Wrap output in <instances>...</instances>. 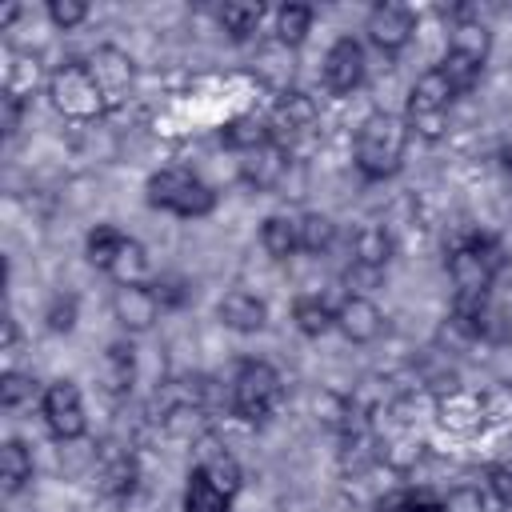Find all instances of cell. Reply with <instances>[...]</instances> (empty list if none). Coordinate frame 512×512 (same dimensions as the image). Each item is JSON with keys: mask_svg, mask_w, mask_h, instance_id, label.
<instances>
[{"mask_svg": "<svg viewBox=\"0 0 512 512\" xmlns=\"http://www.w3.org/2000/svg\"><path fill=\"white\" fill-rule=\"evenodd\" d=\"M500 512H512V504H500Z\"/></svg>", "mask_w": 512, "mask_h": 512, "instance_id": "cell-43", "label": "cell"}, {"mask_svg": "<svg viewBox=\"0 0 512 512\" xmlns=\"http://www.w3.org/2000/svg\"><path fill=\"white\" fill-rule=\"evenodd\" d=\"M160 296H156V288L152 284H120L116 292H112V316H116V324L128 332V336H140V332H148L156 320H160Z\"/></svg>", "mask_w": 512, "mask_h": 512, "instance_id": "cell-11", "label": "cell"}, {"mask_svg": "<svg viewBox=\"0 0 512 512\" xmlns=\"http://www.w3.org/2000/svg\"><path fill=\"white\" fill-rule=\"evenodd\" d=\"M296 232H300V252H308V256H324L336 244V224L324 212L296 216Z\"/></svg>", "mask_w": 512, "mask_h": 512, "instance_id": "cell-28", "label": "cell"}, {"mask_svg": "<svg viewBox=\"0 0 512 512\" xmlns=\"http://www.w3.org/2000/svg\"><path fill=\"white\" fill-rule=\"evenodd\" d=\"M364 32L380 52H400L416 32V12L404 4H376L364 20Z\"/></svg>", "mask_w": 512, "mask_h": 512, "instance_id": "cell-13", "label": "cell"}, {"mask_svg": "<svg viewBox=\"0 0 512 512\" xmlns=\"http://www.w3.org/2000/svg\"><path fill=\"white\" fill-rule=\"evenodd\" d=\"M260 244H264V252H268L272 260H288L292 252H300L296 220H292V216H284V212L268 216V220H264V228H260Z\"/></svg>", "mask_w": 512, "mask_h": 512, "instance_id": "cell-25", "label": "cell"}, {"mask_svg": "<svg viewBox=\"0 0 512 512\" xmlns=\"http://www.w3.org/2000/svg\"><path fill=\"white\" fill-rule=\"evenodd\" d=\"M436 412H440V424H448L452 432H472V428L484 424V400L472 396V392H460V388L448 392L436 404Z\"/></svg>", "mask_w": 512, "mask_h": 512, "instance_id": "cell-21", "label": "cell"}, {"mask_svg": "<svg viewBox=\"0 0 512 512\" xmlns=\"http://www.w3.org/2000/svg\"><path fill=\"white\" fill-rule=\"evenodd\" d=\"M76 316H80V300L72 292H56L44 308V324L48 332H72L76 328Z\"/></svg>", "mask_w": 512, "mask_h": 512, "instance_id": "cell-33", "label": "cell"}, {"mask_svg": "<svg viewBox=\"0 0 512 512\" xmlns=\"http://www.w3.org/2000/svg\"><path fill=\"white\" fill-rule=\"evenodd\" d=\"M148 204L184 220H200L216 208V192L188 168H160L148 176Z\"/></svg>", "mask_w": 512, "mask_h": 512, "instance_id": "cell-3", "label": "cell"}, {"mask_svg": "<svg viewBox=\"0 0 512 512\" xmlns=\"http://www.w3.org/2000/svg\"><path fill=\"white\" fill-rule=\"evenodd\" d=\"M444 512H488V504H484V492L480 488L460 484V488H452L444 496Z\"/></svg>", "mask_w": 512, "mask_h": 512, "instance_id": "cell-37", "label": "cell"}, {"mask_svg": "<svg viewBox=\"0 0 512 512\" xmlns=\"http://www.w3.org/2000/svg\"><path fill=\"white\" fill-rule=\"evenodd\" d=\"M448 52L452 56H464L472 64L484 68L488 52H492V32L480 24V20H456L452 24V36H448Z\"/></svg>", "mask_w": 512, "mask_h": 512, "instance_id": "cell-22", "label": "cell"}, {"mask_svg": "<svg viewBox=\"0 0 512 512\" xmlns=\"http://www.w3.org/2000/svg\"><path fill=\"white\" fill-rule=\"evenodd\" d=\"M228 508H232V496L220 492L200 468H192L184 488V512H228Z\"/></svg>", "mask_w": 512, "mask_h": 512, "instance_id": "cell-26", "label": "cell"}, {"mask_svg": "<svg viewBox=\"0 0 512 512\" xmlns=\"http://www.w3.org/2000/svg\"><path fill=\"white\" fill-rule=\"evenodd\" d=\"M292 320L304 336H324L328 328H336V308H328L320 296H300L292 304Z\"/></svg>", "mask_w": 512, "mask_h": 512, "instance_id": "cell-32", "label": "cell"}, {"mask_svg": "<svg viewBox=\"0 0 512 512\" xmlns=\"http://www.w3.org/2000/svg\"><path fill=\"white\" fill-rule=\"evenodd\" d=\"M88 72H92V80L100 84L108 108L124 104V96H128L132 84H136V60H132L124 48H116V44H100V48L88 56Z\"/></svg>", "mask_w": 512, "mask_h": 512, "instance_id": "cell-8", "label": "cell"}, {"mask_svg": "<svg viewBox=\"0 0 512 512\" xmlns=\"http://www.w3.org/2000/svg\"><path fill=\"white\" fill-rule=\"evenodd\" d=\"M284 396V380L268 360H244L232 376V412L248 424H260L276 412Z\"/></svg>", "mask_w": 512, "mask_h": 512, "instance_id": "cell-6", "label": "cell"}, {"mask_svg": "<svg viewBox=\"0 0 512 512\" xmlns=\"http://www.w3.org/2000/svg\"><path fill=\"white\" fill-rule=\"evenodd\" d=\"M32 480V448L24 440H4L0 448V488L4 496H16Z\"/></svg>", "mask_w": 512, "mask_h": 512, "instance_id": "cell-23", "label": "cell"}, {"mask_svg": "<svg viewBox=\"0 0 512 512\" xmlns=\"http://www.w3.org/2000/svg\"><path fill=\"white\" fill-rule=\"evenodd\" d=\"M312 32V8L308 4H284L276 12V44L284 48H300Z\"/></svg>", "mask_w": 512, "mask_h": 512, "instance_id": "cell-31", "label": "cell"}, {"mask_svg": "<svg viewBox=\"0 0 512 512\" xmlns=\"http://www.w3.org/2000/svg\"><path fill=\"white\" fill-rule=\"evenodd\" d=\"M364 84V48L352 36H340L324 52V88L332 96H352Z\"/></svg>", "mask_w": 512, "mask_h": 512, "instance_id": "cell-12", "label": "cell"}, {"mask_svg": "<svg viewBox=\"0 0 512 512\" xmlns=\"http://www.w3.org/2000/svg\"><path fill=\"white\" fill-rule=\"evenodd\" d=\"M440 72L448 76V84L456 88V96H464V92H472L476 84H480V64H472V60H464V56H444V64H440Z\"/></svg>", "mask_w": 512, "mask_h": 512, "instance_id": "cell-35", "label": "cell"}, {"mask_svg": "<svg viewBox=\"0 0 512 512\" xmlns=\"http://www.w3.org/2000/svg\"><path fill=\"white\" fill-rule=\"evenodd\" d=\"M388 260H392V232L384 224H360L352 236V264L384 272Z\"/></svg>", "mask_w": 512, "mask_h": 512, "instance_id": "cell-20", "label": "cell"}, {"mask_svg": "<svg viewBox=\"0 0 512 512\" xmlns=\"http://www.w3.org/2000/svg\"><path fill=\"white\" fill-rule=\"evenodd\" d=\"M316 120H320L316 100H312L308 92L284 88V92L276 96L272 112H268V132H272V140H276V144H288V140L304 136V132H308Z\"/></svg>", "mask_w": 512, "mask_h": 512, "instance_id": "cell-10", "label": "cell"}, {"mask_svg": "<svg viewBox=\"0 0 512 512\" xmlns=\"http://www.w3.org/2000/svg\"><path fill=\"white\" fill-rule=\"evenodd\" d=\"M152 288H156V296H160V304H164V308H180V304L188 300V284H184V280H176V276L156 280Z\"/></svg>", "mask_w": 512, "mask_h": 512, "instance_id": "cell-40", "label": "cell"}, {"mask_svg": "<svg viewBox=\"0 0 512 512\" xmlns=\"http://www.w3.org/2000/svg\"><path fill=\"white\" fill-rule=\"evenodd\" d=\"M124 244H128V236L116 224H96L88 232V240H84V256H88V264H96L100 272H108Z\"/></svg>", "mask_w": 512, "mask_h": 512, "instance_id": "cell-29", "label": "cell"}, {"mask_svg": "<svg viewBox=\"0 0 512 512\" xmlns=\"http://www.w3.org/2000/svg\"><path fill=\"white\" fill-rule=\"evenodd\" d=\"M148 272H152L148 248H144L140 240H132V236H128V244H124V248H120V256L112 260L108 276H112V280H116V288H120V284H148Z\"/></svg>", "mask_w": 512, "mask_h": 512, "instance_id": "cell-27", "label": "cell"}, {"mask_svg": "<svg viewBox=\"0 0 512 512\" xmlns=\"http://www.w3.org/2000/svg\"><path fill=\"white\" fill-rule=\"evenodd\" d=\"M36 396V376L28 372H16V368H4V380H0V404L12 412L20 404H28Z\"/></svg>", "mask_w": 512, "mask_h": 512, "instance_id": "cell-34", "label": "cell"}, {"mask_svg": "<svg viewBox=\"0 0 512 512\" xmlns=\"http://www.w3.org/2000/svg\"><path fill=\"white\" fill-rule=\"evenodd\" d=\"M456 100V88L448 84V76L440 68H428L416 76L412 92H408V108H404V124L408 132L424 136V140H440L448 132V108Z\"/></svg>", "mask_w": 512, "mask_h": 512, "instance_id": "cell-4", "label": "cell"}, {"mask_svg": "<svg viewBox=\"0 0 512 512\" xmlns=\"http://www.w3.org/2000/svg\"><path fill=\"white\" fill-rule=\"evenodd\" d=\"M48 20L68 32V28H76V24L88 20V4L84 0H48Z\"/></svg>", "mask_w": 512, "mask_h": 512, "instance_id": "cell-36", "label": "cell"}, {"mask_svg": "<svg viewBox=\"0 0 512 512\" xmlns=\"http://www.w3.org/2000/svg\"><path fill=\"white\" fill-rule=\"evenodd\" d=\"M16 340H20V328H16L12 316H4V356H8V360L16 356Z\"/></svg>", "mask_w": 512, "mask_h": 512, "instance_id": "cell-42", "label": "cell"}, {"mask_svg": "<svg viewBox=\"0 0 512 512\" xmlns=\"http://www.w3.org/2000/svg\"><path fill=\"white\" fill-rule=\"evenodd\" d=\"M220 136H224V144L236 148L240 156L264 148V144H272V132H268V120H264V116H236V120L224 124Z\"/></svg>", "mask_w": 512, "mask_h": 512, "instance_id": "cell-24", "label": "cell"}, {"mask_svg": "<svg viewBox=\"0 0 512 512\" xmlns=\"http://www.w3.org/2000/svg\"><path fill=\"white\" fill-rule=\"evenodd\" d=\"M44 80V68H40V56L36 52H24V48H12L8 52V64H4V100H16L24 104Z\"/></svg>", "mask_w": 512, "mask_h": 512, "instance_id": "cell-19", "label": "cell"}, {"mask_svg": "<svg viewBox=\"0 0 512 512\" xmlns=\"http://www.w3.org/2000/svg\"><path fill=\"white\" fill-rule=\"evenodd\" d=\"M492 368H496V376H500V380H512V344H508V340H496Z\"/></svg>", "mask_w": 512, "mask_h": 512, "instance_id": "cell-41", "label": "cell"}, {"mask_svg": "<svg viewBox=\"0 0 512 512\" xmlns=\"http://www.w3.org/2000/svg\"><path fill=\"white\" fill-rule=\"evenodd\" d=\"M500 272V248L496 240L468 232L460 244H452L448 252V276L456 284V296H488L492 280Z\"/></svg>", "mask_w": 512, "mask_h": 512, "instance_id": "cell-5", "label": "cell"}, {"mask_svg": "<svg viewBox=\"0 0 512 512\" xmlns=\"http://www.w3.org/2000/svg\"><path fill=\"white\" fill-rule=\"evenodd\" d=\"M192 456H196V468H200L220 492H228V496L240 492V480H244L240 460L232 456V448H228L216 432H196V436H192Z\"/></svg>", "mask_w": 512, "mask_h": 512, "instance_id": "cell-9", "label": "cell"}, {"mask_svg": "<svg viewBox=\"0 0 512 512\" xmlns=\"http://www.w3.org/2000/svg\"><path fill=\"white\" fill-rule=\"evenodd\" d=\"M48 100L72 124H92V120H100L108 112L100 84L92 80L88 64H80V60H68L48 76Z\"/></svg>", "mask_w": 512, "mask_h": 512, "instance_id": "cell-2", "label": "cell"}, {"mask_svg": "<svg viewBox=\"0 0 512 512\" xmlns=\"http://www.w3.org/2000/svg\"><path fill=\"white\" fill-rule=\"evenodd\" d=\"M132 384H136V348L132 340H116L100 356V388L120 400L132 392Z\"/></svg>", "mask_w": 512, "mask_h": 512, "instance_id": "cell-18", "label": "cell"}, {"mask_svg": "<svg viewBox=\"0 0 512 512\" xmlns=\"http://www.w3.org/2000/svg\"><path fill=\"white\" fill-rule=\"evenodd\" d=\"M344 280H348V292H352V296H368V288H376V284L384 280V272H380V268H364V264H352Z\"/></svg>", "mask_w": 512, "mask_h": 512, "instance_id": "cell-38", "label": "cell"}, {"mask_svg": "<svg viewBox=\"0 0 512 512\" xmlns=\"http://www.w3.org/2000/svg\"><path fill=\"white\" fill-rule=\"evenodd\" d=\"M264 20V8L252 4V0H228L220 8V28L232 36V40H248Z\"/></svg>", "mask_w": 512, "mask_h": 512, "instance_id": "cell-30", "label": "cell"}, {"mask_svg": "<svg viewBox=\"0 0 512 512\" xmlns=\"http://www.w3.org/2000/svg\"><path fill=\"white\" fill-rule=\"evenodd\" d=\"M216 316H220L224 328L248 336V332H260V328L268 324V304H264L260 296L244 292V288H232V292H224V300L216 304Z\"/></svg>", "mask_w": 512, "mask_h": 512, "instance_id": "cell-17", "label": "cell"}, {"mask_svg": "<svg viewBox=\"0 0 512 512\" xmlns=\"http://www.w3.org/2000/svg\"><path fill=\"white\" fill-rule=\"evenodd\" d=\"M336 328L344 332L348 344H372L384 332V312L376 308L372 296H344L336 304Z\"/></svg>", "mask_w": 512, "mask_h": 512, "instance_id": "cell-15", "label": "cell"}, {"mask_svg": "<svg viewBox=\"0 0 512 512\" xmlns=\"http://www.w3.org/2000/svg\"><path fill=\"white\" fill-rule=\"evenodd\" d=\"M136 480H140V464L132 456V448H120V452H104L100 456V468H96V488L100 496L108 500H128L136 492Z\"/></svg>", "mask_w": 512, "mask_h": 512, "instance_id": "cell-16", "label": "cell"}, {"mask_svg": "<svg viewBox=\"0 0 512 512\" xmlns=\"http://www.w3.org/2000/svg\"><path fill=\"white\" fill-rule=\"evenodd\" d=\"M408 124L404 116L392 112H372L356 128V168L364 180H388L404 168V148H408Z\"/></svg>", "mask_w": 512, "mask_h": 512, "instance_id": "cell-1", "label": "cell"}, {"mask_svg": "<svg viewBox=\"0 0 512 512\" xmlns=\"http://www.w3.org/2000/svg\"><path fill=\"white\" fill-rule=\"evenodd\" d=\"M40 412H44L48 432H52L60 444L80 440L84 428H88L84 400H80V388H76L72 380H56V384H48L44 396H40Z\"/></svg>", "mask_w": 512, "mask_h": 512, "instance_id": "cell-7", "label": "cell"}, {"mask_svg": "<svg viewBox=\"0 0 512 512\" xmlns=\"http://www.w3.org/2000/svg\"><path fill=\"white\" fill-rule=\"evenodd\" d=\"M284 176H288V148L276 144V140L240 156V180L252 192H276L284 184Z\"/></svg>", "mask_w": 512, "mask_h": 512, "instance_id": "cell-14", "label": "cell"}, {"mask_svg": "<svg viewBox=\"0 0 512 512\" xmlns=\"http://www.w3.org/2000/svg\"><path fill=\"white\" fill-rule=\"evenodd\" d=\"M488 488L500 504H512V464H492L488 468Z\"/></svg>", "mask_w": 512, "mask_h": 512, "instance_id": "cell-39", "label": "cell"}]
</instances>
